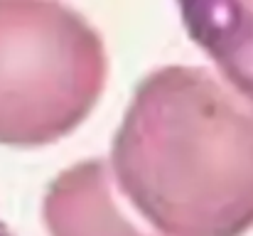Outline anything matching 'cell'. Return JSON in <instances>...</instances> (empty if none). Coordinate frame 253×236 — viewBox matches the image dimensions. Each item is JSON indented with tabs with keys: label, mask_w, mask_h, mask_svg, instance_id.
Segmentation results:
<instances>
[{
	"label": "cell",
	"mask_w": 253,
	"mask_h": 236,
	"mask_svg": "<svg viewBox=\"0 0 253 236\" xmlns=\"http://www.w3.org/2000/svg\"><path fill=\"white\" fill-rule=\"evenodd\" d=\"M113 182L163 236L253 229V101L209 69L140 81L113 141Z\"/></svg>",
	"instance_id": "6da1fadb"
},
{
	"label": "cell",
	"mask_w": 253,
	"mask_h": 236,
	"mask_svg": "<svg viewBox=\"0 0 253 236\" xmlns=\"http://www.w3.org/2000/svg\"><path fill=\"white\" fill-rule=\"evenodd\" d=\"M101 35L62 0H0V145L72 133L103 94Z\"/></svg>",
	"instance_id": "7a4b0ae2"
},
{
	"label": "cell",
	"mask_w": 253,
	"mask_h": 236,
	"mask_svg": "<svg viewBox=\"0 0 253 236\" xmlns=\"http://www.w3.org/2000/svg\"><path fill=\"white\" fill-rule=\"evenodd\" d=\"M103 160H86L59 172L42 214L49 236H153L123 212Z\"/></svg>",
	"instance_id": "3957f363"
},
{
	"label": "cell",
	"mask_w": 253,
	"mask_h": 236,
	"mask_svg": "<svg viewBox=\"0 0 253 236\" xmlns=\"http://www.w3.org/2000/svg\"><path fill=\"white\" fill-rule=\"evenodd\" d=\"M184 30L253 101V0H177Z\"/></svg>",
	"instance_id": "277c9868"
},
{
	"label": "cell",
	"mask_w": 253,
	"mask_h": 236,
	"mask_svg": "<svg viewBox=\"0 0 253 236\" xmlns=\"http://www.w3.org/2000/svg\"><path fill=\"white\" fill-rule=\"evenodd\" d=\"M0 236H12V232H10V229L2 224V222H0Z\"/></svg>",
	"instance_id": "5b68a950"
}]
</instances>
